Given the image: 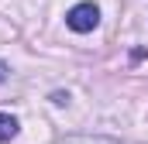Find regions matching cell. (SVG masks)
<instances>
[{
	"instance_id": "1",
	"label": "cell",
	"mask_w": 148,
	"mask_h": 144,
	"mask_svg": "<svg viewBox=\"0 0 148 144\" xmlns=\"http://www.w3.org/2000/svg\"><path fill=\"white\" fill-rule=\"evenodd\" d=\"M66 24L73 28L76 35H86V31H93V28L100 24V10H97V3H76L73 10L66 14Z\"/></svg>"
},
{
	"instance_id": "2",
	"label": "cell",
	"mask_w": 148,
	"mask_h": 144,
	"mask_svg": "<svg viewBox=\"0 0 148 144\" xmlns=\"http://www.w3.org/2000/svg\"><path fill=\"white\" fill-rule=\"evenodd\" d=\"M59 144H117L114 137H103V134H73V137H66V141Z\"/></svg>"
},
{
	"instance_id": "3",
	"label": "cell",
	"mask_w": 148,
	"mask_h": 144,
	"mask_svg": "<svg viewBox=\"0 0 148 144\" xmlns=\"http://www.w3.org/2000/svg\"><path fill=\"white\" fill-rule=\"evenodd\" d=\"M10 137H17V117L0 113V144H7Z\"/></svg>"
},
{
	"instance_id": "4",
	"label": "cell",
	"mask_w": 148,
	"mask_h": 144,
	"mask_svg": "<svg viewBox=\"0 0 148 144\" xmlns=\"http://www.w3.org/2000/svg\"><path fill=\"white\" fill-rule=\"evenodd\" d=\"M7 72H10V69H7V62H3V58H0V82H3V79H7Z\"/></svg>"
}]
</instances>
